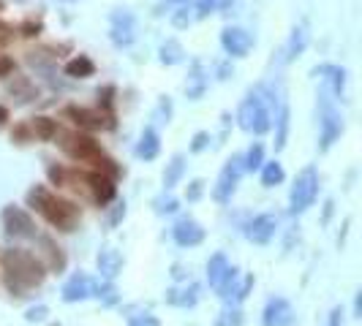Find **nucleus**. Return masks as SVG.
Returning <instances> with one entry per match:
<instances>
[{
  "instance_id": "34",
  "label": "nucleus",
  "mask_w": 362,
  "mask_h": 326,
  "mask_svg": "<svg viewBox=\"0 0 362 326\" xmlns=\"http://www.w3.org/2000/svg\"><path fill=\"white\" fill-rule=\"evenodd\" d=\"M191 79H194V85L188 87V98H194V101H197L202 92H204V85H207V79L202 76V66H199V63H194V76H191Z\"/></svg>"
},
{
  "instance_id": "13",
  "label": "nucleus",
  "mask_w": 362,
  "mask_h": 326,
  "mask_svg": "<svg viewBox=\"0 0 362 326\" xmlns=\"http://www.w3.org/2000/svg\"><path fill=\"white\" fill-rule=\"evenodd\" d=\"M172 234H175V242H177L180 248H194V245H199L202 239H204V229H202L194 217H180V220L175 223Z\"/></svg>"
},
{
  "instance_id": "35",
  "label": "nucleus",
  "mask_w": 362,
  "mask_h": 326,
  "mask_svg": "<svg viewBox=\"0 0 362 326\" xmlns=\"http://www.w3.org/2000/svg\"><path fill=\"white\" fill-rule=\"evenodd\" d=\"M153 210H156L158 215H172V212L177 210V199H175V196H166V193H163V196H158V199L153 201Z\"/></svg>"
},
{
  "instance_id": "11",
  "label": "nucleus",
  "mask_w": 362,
  "mask_h": 326,
  "mask_svg": "<svg viewBox=\"0 0 362 326\" xmlns=\"http://www.w3.org/2000/svg\"><path fill=\"white\" fill-rule=\"evenodd\" d=\"M221 44H223L226 54H232V57H245V54L251 52V47H254V38H251V33H245L243 28H226V30L221 33Z\"/></svg>"
},
{
  "instance_id": "2",
  "label": "nucleus",
  "mask_w": 362,
  "mask_h": 326,
  "mask_svg": "<svg viewBox=\"0 0 362 326\" xmlns=\"http://www.w3.org/2000/svg\"><path fill=\"white\" fill-rule=\"evenodd\" d=\"M3 274L11 296H25L47 277V267L28 250H3Z\"/></svg>"
},
{
  "instance_id": "16",
  "label": "nucleus",
  "mask_w": 362,
  "mask_h": 326,
  "mask_svg": "<svg viewBox=\"0 0 362 326\" xmlns=\"http://www.w3.org/2000/svg\"><path fill=\"white\" fill-rule=\"evenodd\" d=\"M112 41L117 47H128L134 41V17L128 11H115L112 14Z\"/></svg>"
},
{
  "instance_id": "5",
  "label": "nucleus",
  "mask_w": 362,
  "mask_h": 326,
  "mask_svg": "<svg viewBox=\"0 0 362 326\" xmlns=\"http://www.w3.org/2000/svg\"><path fill=\"white\" fill-rule=\"evenodd\" d=\"M316 193H319V174L313 166H305L297 180L291 185V196H289V212L291 215H300L305 212L310 204L316 201Z\"/></svg>"
},
{
  "instance_id": "50",
  "label": "nucleus",
  "mask_w": 362,
  "mask_h": 326,
  "mask_svg": "<svg viewBox=\"0 0 362 326\" xmlns=\"http://www.w3.org/2000/svg\"><path fill=\"white\" fill-rule=\"evenodd\" d=\"M6 120H8V111H6V109L0 107V126H3V123H6Z\"/></svg>"
},
{
  "instance_id": "40",
  "label": "nucleus",
  "mask_w": 362,
  "mask_h": 326,
  "mask_svg": "<svg viewBox=\"0 0 362 326\" xmlns=\"http://www.w3.org/2000/svg\"><path fill=\"white\" fill-rule=\"evenodd\" d=\"M210 145V133H204V131H199L197 136H194V145H191V152H202L204 147Z\"/></svg>"
},
{
  "instance_id": "38",
  "label": "nucleus",
  "mask_w": 362,
  "mask_h": 326,
  "mask_svg": "<svg viewBox=\"0 0 362 326\" xmlns=\"http://www.w3.org/2000/svg\"><path fill=\"white\" fill-rule=\"evenodd\" d=\"M218 8V0H197V17L204 19Z\"/></svg>"
},
{
  "instance_id": "52",
  "label": "nucleus",
  "mask_w": 362,
  "mask_h": 326,
  "mask_svg": "<svg viewBox=\"0 0 362 326\" xmlns=\"http://www.w3.org/2000/svg\"><path fill=\"white\" fill-rule=\"evenodd\" d=\"M177 3H180V0H177Z\"/></svg>"
},
{
  "instance_id": "42",
  "label": "nucleus",
  "mask_w": 362,
  "mask_h": 326,
  "mask_svg": "<svg viewBox=\"0 0 362 326\" xmlns=\"http://www.w3.org/2000/svg\"><path fill=\"white\" fill-rule=\"evenodd\" d=\"M202 191H204V182H202V180H194V182H191V188H188V193H185V199H188V201H197L202 196Z\"/></svg>"
},
{
  "instance_id": "20",
  "label": "nucleus",
  "mask_w": 362,
  "mask_h": 326,
  "mask_svg": "<svg viewBox=\"0 0 362 326\" xmlns=\"http://www.w3.org/2000/svg\"><path fill=\"white\" fill-rule=\"evenodd\" d=\"M166 302H169V305H177V308H194V305L199 302V286L191 283L188 289L166 291Z\"/></svg>"
},
{
  "instance_id": "9",
  "label": "nucleus",
  "mask_w": 362,
  "mask_h": 326,
  "mask_svg": "<svg viewBox=\"0 0 362 326\" xmlns=\"http://www.w3.org/2000/svg\"><path fill=\"white\" fill-rule=\"evenodd\" d=\"M341 133H344V120H341V114L329 107L327 98L322 95V139H319V150L327 152L329 147L341 139Z\"/></svg>"
},
{
  "instance_id": "43",
  "label": "nucleus",
  "mask_w": 362,
  "mask_h": 326,
  "mask_svg": "<svg viewBox=\"0 0 362 326\" xmlns=\"http://www.w3.org/2000/svg\"><path fill=\"white\" fill-rule=\"evenodd\" d=\"M123 217H126V201L115 204V210H112V217H109V223H112V226H117Z\"/></svg>"
},
{
  "instance_id": "22",
  "label": "nucleus",
  "mask_w": 362,
  "mask_h": 326,
  "mask_svg": "<svg viewBox=\"0 0 362 326\" xmlns=\"http://www.w3.org/2000/svg\"><path fill=\"white\" fill-rule=\"evenodd\" d=\"M226 272H229V261H226V255L223 253H216L210 261H207V283L218 291L221 286V280L226 277Z\"/></svg>"
},
{
  "instance_id": "41",
  "label": "nucleus",
  "mask_w": 362,
  "mask_h": 326,
  "mask_svg": "<svg viewBox=\"0 0 362 326\" xmlns=\"http://www.w3.org/2000/svg\"><path fill=\"white\" fill-rule=\"evenodd\" d=\"M172 22H175V28H188V22H191L188 8H185V6H182V8H177V14L172 17Z\"/></svg>"
},
{
  "instance_id": "27",
  "label": "nucleus",
  "mask_w": 362,
  "mask_h": 326,
  "mask_svg": "<svg viewBox=\"0 0 362 326\" xmlns=\"http://www.w3.org/2000/svg\"><path fill=\"white\" fill-rule=\"evenodd\" d=\"M278 133H275V150H284L286 139H289V104H281L278 109Z\"/></svg>"
},
{
  "instance_id": "45",
  "label": "nucleus",
  "mask_w": 362,
  "mask_h": 326,
  "mask_svg": "<svg viewBox=\"0 0 362 326\" xmlns=\"http://www.w3.org/2000/svg\"><path fill=\"white\" fill-rule=\"evenodd\" d=\"M11 71H14V60H8V57H0V76H8Z\"/></svg>"
},
{
  "instance_id": "28",
  "label": "nucleus",
  "mask_w": 362,
  "mask_h": 326,
  "mask_svg": "<svg viewBox=\"0 0 362 326\" xmlns=\"http://www.w3.org/2000/svg\"><path fill=\"white\" fill-rule=\"evenodd\" d=\"M93 296L101 299L104 305H115L117 302V289L109 283L107 277L104 280H93Z\"/></svg>"
},
{
  "instance_id": "30",
  "label": "nucleus",
  "mask_w": 362,
  "mask_h": 326,
  "mask_svg": "<svg viewBox=\"0 0 362 326\" xmlns=\"http://www.w3.org/2000/svg\"><path fill=\"white\" fill-rule=\"evenodd\" d=\"M262 166H264V171H262V185H264V188H275V185L284 182V166L278 161L262 163Z\"/></svg>"
},
{
  "instance_id": "18",
  "label": "nucleus",
  "mask_w": 362,
  "mask_h": 326,
  "mask_svg": "<svg viewBox=\"0 0 362 326\" xmlns=\"http://www.w3.org/2000/svg\"><path fill=\"white\" fill-rule=\"evenodd\" d=\"M66 117H71L79 128H88V131H95V128H104V114L98 111H90L85 107H66Z\"/></svg>"
},
{
  "instance_id": "31",
  "label": "nucleus",
  "mask_w": 362,
  "mask_h": 326,
  "mask_svg": "<svg viewBox=\"0 0 362 326\" xmlns=\"http://www.w3.org/2000/svg\"><path fill=\"white\" fill-rule=\"evenodd\" d=\"M243 324V310L237 305H229L226 310H221L216 318V326H240Z\"/></svg>"
},
{
  "instance_id": "12",
  "label": "nucleus",
  "mask_w": 362,
  "mask_h": 326,
  "mask_svg": "<svg viewBox=\"0 0 362 326\" xmlns=\"http://www.w3.org/2000/svg\"><path fill=\"white\" fill-rule=\"evenodd\" d=\"M294 321V310L286 299H281V296H275L267 302V308L262 313V324L264 326H291Z\"/></svg>"
},
{
  "instance_id": "32",
  "label": "nucleus",
  "mask_w": 362,
  "mask_h": 326,
  "mask_svg": "<svg viewBox=\"0 0 362 326\" xmlns=\"http://www.w3.org/2000/svg\"><path fill=\"white\" fill-rule=\"evenodd\" d=\"M182 60V47L177 44V41H166L161 47V63H166V66H177Z\"/></svg>"
},
{
  "instance_id": "6",
  "label": "nucleus",
  "mask_w": 362,
  "mask_h": 326,
  "mask_svg": "<svg viewBox=\"0 0 362 326\" xmlns=\"http://www.w3.org/2000/svg\"><path fill=\"white\" fill-rule=\"evenodd\" d=\"M243 171H245V166H243V155H232V158L226 161V166L221 169L216 188H213V199H216L218 204H226V201L235 196Z\"/></svg>"
},
{
  "instance_id": "21",
  "label": "nucleus",
  "mask_w": 362,
  "mask_h": 326,
  "mask_svg": "<svg viewBox=\"0 0 362 326\" xmlns=\"http://www.w3.org/2000/svg\"><path fill=\"white\" fill-rule=\"evenodd\" d=\"M161 150V142H158V133L153 128H145L142 136H139V145H136V155L145 158V161H153Z\"/></svg>"
},
{
  "instance_id": "47",
  "label": "nucleus",
  "mask_w": 362,
  "mask_h": 326,
  "mask_svg": "<svg viewBox=\"0 0 362 326\" xmlns=\"http://www.w3.org/2000/svg\"><path fill=\"white\" fill-rule=\"evenodd\" d=\"M341 315H344V313H341V308H335L332 313H329V324H327V326H341Z\"/></svg>"
},
{
  "instance_id": "14",
  "label": "nucleus",
  "mask_w": 362,
  "mask_h": 326,
  "mask_svg": "<svg viewBox=\"0 0 362 326\" xmlns=\"http://www.w3.org/2000/svg\"><path fill=\"white\" fill-rule=\"evenodd\" d=\"M275 229H278V217L275 215H259L248 223L245 229V236L256 242V245H267L272 236H275Z\"/></svg>"
},
{
  "instance_id": "3",
  "label": "nucleus",
  "mask_w": 362,
  "mask_h": 326,
  "mask_svg": "<svg viewBox=\"0 0 362 326\" xmlns=\"http://www.w3.org/2000/svg\"><path fill=\"white\" fill-rule=\"evenodd\" d=\"M60 147H63V152H66L69 158H74V161L93 163L101 174H107V177H112V180H117V177H120V166L112 161L107 152L101 150V145H98L93 136H88V133H79V131L63 133Z\"/></svg>"
},
{
  "instance_id": "19",
  "label": "nucleus",
  "mask_w": 362,
  "mask_h": 326,
  "mask_svg": "<svg viewBox=\"0 0 362 326\" xmlns=\"http://www.w3.org/2000/svg\"><path fill=\"white\" fill-rule=\"evenodd\" d=\"M120 270H123V255L117 253L115 248H104L98 253V272H101V277L115 280L120 274Z\"/></svg>"
},
{
  "instance_id": "15",
  "label": "nucleus",
  "mask_w": 362,
  "mask_h": 326,
  "mask_svg": "<svg viewBox=\"0 0 362 326\" xmlns=\"http://www.w3.org/2000/svg\"><path fill=\"white\" fill-rule=\"evenodd\" d=\"M63 302H69V305H74V302H82V299H90L93 296V277H88V274H74L71 280L63 286Z\"/></svg>"
},
{
  "instance_id": "36",
  "label": "nucleus",
  "mask_w": 362,
  "mask_h": 326,
  "mask_svg": "<svg viewBox=\"0 0 362 326\" xmlns=\"http://www.w3.org/2000/svg\"><path fill=\"white\" fill-rule=\"evenodd\" d=\"M11 142H17V145H28V142H33V131H30V126H28V123H22V126L14 128V131H11Z\"/></svg>"
},
{
  "instance_id": "1",
  "label": "nucleus",
  "mask_w": 362,
  "mask_h": 326,
  "mask_svg": "<svg viewBox=\"0 0 362 326\" xmlns=\"http://www.w3.org/2000/svg\"><path fill=\"white\" fill-rule=\"evenodd\" d=\"M25 201H28V207H33L38 215L44 217L49 226H54L57 231L71 234V231H76V226H79V220H82L79 204L63 199V196H54L52 191L44 188V185H33V188L28 191Z\"/></svg>"
},
{
  "instance_id": "51",
  "label": "nucleus",
  "mask_w": 362,
  "mask_h": 326,
  "mask_svg": "<svg viewBox=\"0 0 362 326\" xmlns=\"http://www.w3.org/2000/svg\"><path fill=\"white\" fill-rule=\"evenodd\" d=\"M52 326H60V324H52Z\"/></svg>"
},
{
  "instance_id": "46",
  "label": "nucleus",
  "mask_w": 362,
  "mask_h": 326,
  "mask_svg": "<svg viewBox=\"0 0 362 326\" xmlns=\"http://www.w3.org/2000/svg\"><path fill=\"white\" fill-rule=\"evenodd\" d=\"M38 30H41V25H33V22H28V25H22V36H36Z\"/></svg>"
},
{
  "instance_id": "4",
  "label": "nucleus",
  "mask_w": 362,
  "mask_h": 326,
  "mask_svg": "<svg viewBox=\"0 0 362 326\" xmlns=\"http://www.w3.org/2000/svg\"><path fill=\"white\" fill-rule=\"evenodd\" d=\"M237 120H240V128L248 131V133H267L270 131V107H267V98H264V87H256L251 90V95L240 104V111H237Z\"/></svg>"
},
{
  "instance_id": "23",
  "label": "nucleus",
  "mask_w": 362,
  "mask_h": 326,
  "mask_svg": "<svg viewBox=\"0 0 362 326\" xmlns=\"http://www.w3.org/2000/svg\"><path fill=\"white\" fill-rule=\"evenodd\" d=\"M28 126L33 131V139H41V142H49V139L57 136V123L49 120V117H33Z\"/></svg>"
},
{
  "instance_id": "8",
  "label": "nucleus",
  "mask_w": 362,
  "mask_h": 326,
  "mask_svg": "<svg viewBox=\"0 0 362 326\" xmlns=\"http://www.w3.org/2000/svg\"><path fill=\"white\" fill-rule=\"evenodd\" d=\"M240 280V272L235 267H229L226 272V277L221 280V286H218V296L226 302V305H237V302H243L251 289H254V274H248V277H243V283H237Z\"/></svg>"
},
{
  "instance_id": "39",
  "label": "nucleus",
  "mask_w": 362,
  "mask_h": 326,
  "mask_svg": "<svg viewBox=\"0 0 362 326\" xmlns=\"http://www.w3.org/2000/svg\"><path fill=\"white\" fill-rule=\"evenodd\" d=\"M128 326H161V321L156 315H134Z\"/></svg>"
},
{
  "instance_id": "44",
  "label": "nucleus",
  "mask_w": 362,
  "mask_h": 326,
  "mask_svg": "<svg viewBox=\"0 0 362 326\" xmlns=\"http://www.w3.org/2000/svg\"><path fill=\"white\" fill-rule=\"evenodd\" d=\"M112 95H115V87H104V90H98V98H101V107L104 109H112Z\"/></svg>"
},
{
  "instance_id": "7",
  "label": "nucleus",
  "mask_w": 362,
  "mask_h": 326,
  "mask_svg": "<svg viewBox=\"0 0 362 326\" xmlns=\"http://www.w3.org/2000/svg\"><path fill=\"white\" fill-rule=\"evenodd\" d=\"M3 226H6V236L11 239H33L36 236V223L25 210H19L14 204H8L3 210Z\"/></svg>"
},
{
  "instance_id": "17",
  "label": "nucleus",
  "mask_w": 362,
  "mask_h": 326,
  "mask_svg": "<svg viewBox=\"0 0 362 326\" xmlns=\"http://www.w3.org/2000/svg\"><path fill=\"white\" fill-rule=\"evenodd\" d=\"M38 245H41V250H44V255H47V270L49 272H60L66 270V253L60 250V245H54V239L52 236H38Z\"/></svg>"
},
{
  "instance_id": "24",
  "label": "nucleus",
  "mask_w": 362,
  "mask_h": 326,
  "mask_svg": "<svg viewBox=\"0 0 362 326\" xmlns=\"http://www.w3.org/2000/svg\"><path fill=\"white\" fill-rule=\"evenodd\" d=\"M66 73H69V76H74V79H88V76H93V73H95V66H93L90 57L79 54V57H74V60H69V63H66Z\"/></svg>"
},
{
  "instance_id": "25",
  "label": "nucleus",
  "mask_w": 362,
  "mask_h": 326,
  "mask_svg": "<svg viewBox=\"0 0 362 326\" xmlns=\"http://www.w3.org/2000/svg\"><path fill=\"white\" fill-rule=\"evenodd\" d=\"M319 73H327V79L332 82V90H335V95L341 98V95H344V87H346L344 68H338V66H319V68H313V76H319Z\"/></svg>"
},
{
  "instance_id": "33",
  "label": "nucleus",
  "mask_w": 362,
  "mask_h": 326,
  "mask_svg": "<svg viewBox=\"0 0 362 326\" xmlns=\"http://www.w3.org/2000/svg\"><path fill=\"white\" fill-rule=\"evenodd\" d=\"M262 163H264V147L254 145L248 150V155L243 158V166H245V171H256V169H262Z\"/></svg>"
},
{
  "instance_id": "37",
  "label": "nucleus",
  "mask_w": 362,
  "mask_h": 326,
  "mask_svg": "<svg viewBox=\"0 0 362 326\" xmlns=\"http://www.w3.org/2000/svg\"><path fill=\"white\" fill-rule=\"evenodd\" d=\"M47 315H49L47 305H36V308H30L28 313H25V318H28L30 324H41V321H47Z\"/></svg>"
},
{
  "instance_id": "29",
  "label": "nucleus",
  "mask_w": 362,
  "mask_h": 326,
  "mask_svg": "<svg viewBox=\"0 0 362 326\" xmlns=\"http://www.w3.org/2000/svg\"><path fill=\"white\" fill-rule=\"evenodd\" d=\"M182 171H185V158H182V155H175L172 163L166 166V171H163V185H166V188H175V185L180 182Z\"/></svg>"
},
{
  "instance_id": "10",
  "label": "nucleus",
  "mask_w": 362,
  "mask_h": 326,
  "mask_svg": "<svg viewBox=\"0 0 362 326\" xmlns=\"http://www.w3.org/2000/svg\"><path fill=\"white\" fill-rule=\"evenodd\" d=\"M85 191L90 193V199L95 201L98 207H107L109 201H115V193H117L115 180L107 177V174H101V171L85 174Z\"/></svg>"
},
{
  "instance_id": "26",
  "label": "nucleus",
  "mask_w": 362,
  "mask_h": 326,
  "mask_svg": "<svg viewBox=\"0 0 362 326\" xmlns=\"http://www.w3.org/2000/svg\"><path fill=\"white\" fill-rule=\"evenodd\" d=\"M305 47H308V28H305V25H297V28H294V33H291L286 57H289V60L300 57V54L305 52Z\"/></svg>"
},
{
  "instance_id": "48",
  "label": "nucleus",
  "mask_w": 362,
  "mask_h": 326,
  "mask_svg": "<svg viewBox=\"0 0 362 326\" xmlns=\"http://www.w3.org/2000/svg\"><path fill=\"white\" fill-rule=\"evenodd\" d=\"M169 114H172V104H169V101H161V117H163V123H169Z\"/></svg>"
},
{
  "instance_id": "49",
  "label": "nucleus",
  "mask_w": 362,
  "mask_h": 326,
  "mask_svg": "<svg viewBox=\"0 0 362 326\" xmlns=\"http://www.w3.org/2000/svg\"><path fill=\"white\" fill-rule=\"evenodd\" d=\"M354 315H357V318L362 315V291L357 294V299H354Z\"/></svg>"
}]
</instances>
